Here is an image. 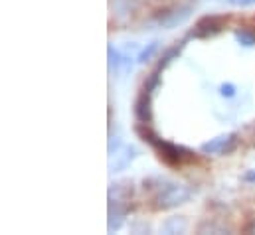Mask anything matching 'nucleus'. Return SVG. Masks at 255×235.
Wrapping results in <instances>:
<instances>
[{"label":"nucleus","mask_w":255,"mask_h":235,"mask_svg":"<svg viewBox=\"0 0 255 235\" xmlns=\"http://www.w3.org/2000/svg\"><path fill=\"white\" fill-rule=\"evenodd\" d=\"M236 40L242 44V46H246V48H252V46H255V32H252V30H238L236 32Z\"/></svg>","instance_id":"0eeeda50"},{"label":"nucleus","mask_w":255,"mask_h":235,"mask_svg":"<svg viewBox=\"0 0 255 235\" xmlns=\"http://www.w3.org/2000/svg\"><path fill=\"white\" fill-rule=\"evenodd\" d=\"M192 190L184 184H166L158 194H154V208L156 210H172L180 204L190 200Z\"/></svg>","instance_id":"f03ea898"},{"label":"nucleus","mask_w":255,"mask_h":235,"mask_svg":"<svg viewBox=\"0 0 255 235\" xmlns=\"http://www.w3.org/2000/svg\"><path fill=\"white\" fill-rule=\"evenodd\" d=\"M156 50H158V42H150V44H148V48H144V50L136 56V61H138V63H146L148 59L154 56V52H156Z\"/></svg>","instance_id":"6e6552de"},{"label":"nucleus","mask_w":255,"mask_h":235,"mask_svg":"<svg viewBox=\"0 0 255 235\" xmlns=\"http://www.w3.org/2000/svg\"><path fill=\"white\" fill-rule=\"evenodd\" d=\"M136 132H138V136H140L144 142H148V144L158 152V156H160L166 164H170V166H182V164L194 160V154H192L190 150H186V148H182V146H178V144H172V142H166V140L158 138L156 132L150 130V128H148L146 124H142V122L136 126Z\"/></svg>","instance_id":"f257e3e1"},{"label":"nucleus","mask_w":255,"mask_h":235,"mask_svg":"<svg viewBox=\"0 0 255 235\" xmlns=\"http://www.w3.org/2000/svg\"><path fill=\"white\" fill-rule=\"evenodd\" d=\"M134 156H136L134 146H128V144L119 146L117 150L109 152V170H111V172H121V170H125V168L130 166V162L134 160Z\"/></svg>","instance_id":"7ed1b4c3"},{"label":"nucleus","mask_w":255,"mask_h":235,"mask_svg":"<svg viewBox=\"0 0 255 235\" xmlns=\"http://www.w3.org/2000/svg\"><path fill=\"white\" fill-rule=\"evenodd\" d=\"M244 180H246V182H255V170H252V172H248V174L244 176Z\"/></svg>","instance_id":"9b49d317"},{"label":"nucleus","mask_w":255,"mask_h":235,"mask_svg":"<svg viewBox=\"0 0 255 235\" xmlns=\"http://www.w3.org/2000/svg\"><path fill=\"white\" fill-rule=\"evenodd\" d=\"M220 95H222V97H234V95H236V85L224 83V85L220 87Z\"/></svg>","instance_id":"1a4fd4ad"},{"label":"nucleus","mask_w":255,"mask_h":235,"mask_svg":"<svg viewBox=\"0 0 255 235\" xmlns=\"http://www.w3.org/2000/svg\"><path fill=\"white\" fill-rule=\"evenodd\" d=\"M222 28H224V18H218V16H206V18L198 20V24H196L194 30H196V34H198L200 38H208V36L218 34Z\"/></svg>","instance_id":"39448f33"},{"label":"nucleus","mask_w":255,"mask_h":235,"mask_svg":"<svg viewBox=\"0 0 255 235\" xmlns=\"http://www.w3.org/2000/svg\"><path fill=\"white\" fill-rule=\"evenodd\" d=\"M238 144V134H222L212 138L210 142H206L202 146L204 154H226L230 150H234V146Z\"/></svg>","instance_id":"20e7f679"},{"label":"nucleus","mask_w":255,"mask_h":235,"mask_svg":"<svg viewBox=\"0 0 255 235\" xmlns=\"http://www.w3.org/2000/svg\"><path fill=\"white\" fill-rule=\"evenodd\" d=\"M134 117L142 124L150 122V91L142 89V93L136 97V101H134Z\"/></svg>","instance_id":"423d86ee"},{"label":"nucleus","mask_w":255,"mask_h":235,"mask_svg":"<svg viewBox=\"0 0 255 235\" xmlns=\"http://www.w3.org/2000/svg\"><path fill=\"white\" fill-rule=\"evenodd\" d=\"M230 4H234V6H240V8H246V6H254L255 0H228Z\"/></svg>","instance_id":"9d476101"}]
</instances>
